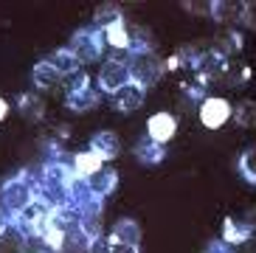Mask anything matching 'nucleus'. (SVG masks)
Returning <instances> with one entry per match:
<instances>
[{"instance_id": "f257e3e1", "label": "nucleus", "mask_w": 256, "mask_h": 253, "mask_svg": "<svg viewBox=\"0 0 256 253\" xmlns=\"http://www.w3.org/2000/svg\"><path fill=\"white\" fill-rule=\"evenodd\" d=\"M34 200H37V188L31 186V183H26L23 174H17L14 180H8L6 186L0 188V206H3L0 211H3L12 222H14Z\"/></svg>"}, {"instance_id": "f03ea898", "label": "nucleus", "mask_w": 256, "mask_h": 253, "mask_svg": "<svg viewBox=\"0 0 256 253\" xmlns=\"http://www.w3.org/2000/svg\"><path fill=\"white\" fill-rule=\"evenodd\" d=\"M104 31L96 28V26H88V28H79L70 37L68 42V51L74 54L79 65H90V62L102 60V54H104Z\"/></svg>"}, {"instance_id": "7ed1b4c3", "label": "nucleus", "mask_w": 256, "mask_h": 253, "mask_svg": "<svg viewBox=\"0 0 256 253\" xmlns=\"http://www.w3.org/2000/svg\"><path fill=\"white\" fill-rule=\"evenodd\" d=\"M130 68V82L141 84L144 90L152 88L164 76V60L158 56V51H138V54H130L127 60Z\"/></svg>"}, {"instance_id": "20e7f679", "label": "nucleus", "mask_w": 256, "mask_h": 253, "mask_svg": "<svg viewBox=\"0 0 256 253\" xmlns=\"http://www.w3.org/2000/svg\"><path fill=\"white\" fill-rule=\"evenodd\" d=\"M98 90L102 93H107V96H116L121 88H127L130 84V68L124 60H107L102 62V68H98Z\"/></svg>"}, {"instance_id": "39448f33", "label": "nucleus", "mask_w": 256, "mask_h": 253, "mask_svg": "<svg viewBox=\"0 0 256 253\" xmlns=\"http://www.w3.org/2000/svg\"><path fill=\"white\" fill-rule=\"evenodd\" d=\"M197 116H200L203 126H208V130H220V126L231 118V104H228L222 96H206L203 102H200Z\"/></svg>"}, {"instance_id": "423d86ee", "label": "nucleus", "mask_w": 256, "mask_h": 253, "mask_svg": "<svg viewBox=\"0 0 256 253\" xmlns=\"http://www.w3.org/2000/svg\"><path fill=\"white\" fill-rule=\"evenodd\" d=\"M192 70H194L200 84H214V82H220V79H226L228 65H226L222 56H217V54H211V51H203V56L197 60V65L192 68Z\"/></svg>"}, {"instance_id": "0eeeda50", "label": "nucleus", "mask_w": 256, "mask_h": 253, "mask_svg": "<svg viewBox=\"0 0 256 253\" xmlns=\"http://www.w3.org/2000/svg\"><path fill=\"white\" fill-rule=\"evenodd\" d=\"M174 132H178V118L172 112H155L150 121H146V138L158 141L166 146V141H172Z\"/></svg>"}, {"instance_id": "6e6552de", "label": "nucleus", "mask_w": 256, "mask_h": 253, "mask_svg": "<svg viewBox=\"0 0 256 253\" xmlns=\"http://www.w3.org/2000/svg\"><path fill=\"white\" fill-rule=\"evenodd\" d=\"M116 186H118V172H116L113 166H107V164L88 178V188H90V194L96 197V200H104L107 194H113Z\"/></svg>"}, {"instance_id": "1a4fd4ad", "label": "nucleus", "mask_w": 256, "mask_h": 253, "mask_svg": "<svg viewBox=\"0 0 256 253\" xmlns=\"http://www.w3.org/2000/svg\"><path fill=\"white\" fill-rule=\"evenodd\" d=\"M107 242L110 245H136L138 248V242H141V225L136 220H130V216H121L118 222L113 225Z\"/></svg>"}, {"instance_id": "9d476101", "label": "nucleus", "mask_w": 256, "mask_h": 253, "mask_svg": "<svg viewBox=\"0 0 256 253\" xmlns=\"http://www.w3.org/2000/svg\"><path fill=\"white\" fill-rule=\"evenodd\" d=\"M90 149L96 152L102 160H113V158H118V152H121V144H118V135L116 132H110V130H98L96 135L90 138Z\"/></svg>"}, {"instance_id": "9b49d317", "label": "nucleus", "mask_w": 256, "mask_h": 253, "mask_svg": "<svg viewBox=\"0 0 256 253\" xmlns=\"http://www.w3.org/2000/svg\"><path fill=\"white\" fill-rule=\"evenodd\" d=\"M132 155L138 158V164L144 166H160L166 158V146L158 141H152V138H141V141L136 144V149H132Z\"/></svg>"}, {"instance_id": "f8f14e48", "label": "nucleus", "mask_w": 256, "mask_h": 253, "mask_svg": "<svg viewBox=\"0 0 256 253\" xmlns=\"http://www.w3.org/2000/svg\"><path fill=\"white\" fill-rule=\"evenodd\" d=\"M144 93H146V90H144L141 84L130 82L127 88H121L118 93L113 96V107L121 110V112H136L138 107L144 104Z\"/></svg>"}, {"instance_id": "ddd939ff", "label": "nucleus", "mask_w": 256, "mask_h": 253, "mask_svg": "<svg viewBox=\"0 0 256 253\" xmlns=\"http://www.w3.org/2000/svg\"><path fill=\"white\" fill-rule=\"evenodd\" d=\"M220 239L226 242V245H245L248 239H254V228L248 222H236L234 216H226V222H222V231H220Z\"/></svg>"}, {"instance_id": "4468645a", "label": "nucleus", "mask_w": 256, "mask_h": 253, "mask_svg": "<svg viewBox=\"0 0 256 253\" xmlns=\"http://www.w3.org/2000/svg\"><path fill=\"white\" fill-rule=\"evenodd\" d=\"M31 79H34V84H37L40 90H56L65 76H62L48 60H40L37 65H34V74H31Z\"/></svg>"}, {"instance_id": "2eb2a0df", "label": "nucleus", "mask_w": 256, "mask_h": 253, "mask_svg": "<svg viewBox=\"0 0 256 253\" xmlns=\"http://www.w3.org/2000/svg\"><path fill=\"white\" fill-rule=\"evenodd\" d=\"M211 20L222 22V26H240L242 3H234V0H214V3H211Z\"/></svg>"}, {"instance_id": "dca6fc26", "label": "nucleus", "mask_w": 256, "mask_h": 253, "mask_svg": "<svg viewBox=\"0 0 256 253\" xmlns=\"http://www.w3.org/2000/svg\"><path fill=\"white\" fill-rule=\"evenodd\" d=\"M70 166H74V174L76 178H90L93 172H98L102 166H104V160L93 152V149H88V152H76L74 158H70Z\"/></svg>"}, {"instance_id": "f3484780", "label": "nucleus", "mask_w": 256, "mask_h": 253, "mask_svg": "<svg viewBox=\"0 0 256 253\" xmlns=\"http://www.w3.org/2000/svg\"><path fill=\"white\" fill-rule=\"evenodd\" d=\"M104 42L110 45V48H116V51H127L130 54V42H132V37H130V28H127V22H124V17L104 28Z\"/></svg>"}, {"instance_id": "a211bd4d", "label": "nucleus", "mask_w": 256, "mask_h": 253, "mask_svg": "<svg viewBox=\"0 0 256 253\" xmlns=\"http://www.w3.org/2000/svg\"><path fill=\"white\" fill-rule=\"evenodd\" d=\"M236 51H242V34L236 28H226L214 40V45H211V54H217L222 60H226L228 54H236Z\"/></svg>"}, {"instance_id": "6ab92c4d", "label": "nucleus", "mask_w": 256, "mask_h": 253, "mask_svg": "<svg viewBox=\"0 0 256 253\" xmlns=\"http://www.w3.org/2000/svg\"><path fill=\"white\" fill-rule=\"evenodd\" d=\"M17 110H20V116H23L26 121H42V116H46V104H42V98L34 96V93H23V96L17 98Z\"/></svg>"}, {"instance_id": "aec40b11", "label": "nucleus", "mask_w": 256, "mask_h": 253, "mask_svg": "<svg viewBox=\"0 0 256 253\" xmlns=\"http://www.w3.org/2000/svg\"><path fill=\"white\" fill-rule=\"evenodd\" d=\"M48 62H51L62 76H74V74H79V68H82V65H79V60H76L68 48H56V51L48 56Z\"/></svg>"}, {"instance_id": "412c9836", "label": "nucleus", "mask_w": 256, "mask_h": 253, "mask_svg": "<svg viewBox=\"0 0 256 253\" xmlns=\"http://www.w3.org/2000/svg\"><path fill=\"white\" fill-rule=\"evenodd\" d=\"M121 17H124V14H121V6H118V3H102V6L93 12V26L104 31L107 26H113V22L121 20Z\"/></svg>"}, {"instance_id": "4be33fe9", "label": "nucleus", "mask_w": 256, "mask_h": 253, "mask_svg": "<svg viewBox=\"0 0 256 253\" xmlns=\"http://www.w3.org/2000/svg\"><path fill=\"white\" fill-rule=\"evenodd\" d=\"M98 104V93L96 90H84V93H76V96H65V107L74 112H84L93 110Z\"/></svg>"}, {"instance_id": "5701e85b", "label": "nucleus", "mask_w": 256, "mask_h": 253, "mask_svg": "<svg viewBox=\"0 0 256 253\" xmlns=\"http://www.w3.org/2000/svg\"><path fill=\"white\" fill-rule=\"evenodd\" d=\"M234 118H236V124H240V126H245V130L256 126V102L245 98V102L234 110Z\"/></svg>"}, {"instance_id": "b1692460", "label": "nucleus", "mask_w": 256, "mask_h": 253, "mask_svg": "<svg viewBox=\"0 0 256 253\" xmlns=\"http://www.w3.org/2000/svg\"><path fill=\"white\" fill-rule=\"evenodd\" d=\"M240 172H242V178L248 180L250 186H256V146L245 149L240 158Z\"/></svg>"}, {"instance_id": "393cba45", "label": "nucleus", "mask_w": 256, "mask_h": 253, "mask_svg": "<svg viewBox=\"0 0 256 253\" xmlns=\"http://www.w3.org/2000/svg\"><path fill=\"white\" fill-rule=\"evenodd\" d=\"M84 90H90V76L88 74H74L68 82V90H65V96H76V93H84Z\"/></svg>"}, {"instance_id": "a878e982", "label": "nucleus", "mask_w": 256, "mask_h": 253, "mask_svg": "<svg viewBox=\"0 0 256 253\" xmlns=\"http://www.w3.org/2000/svg\"><path fill=\"white\" fill-rule=\"evenodd\" d=\"M248 76H250V68L248 65H234L226 70V79L228 84H242V82H248Z\"/></svg>"}, {"instance_id": "bb28decb", "label": "nucleus", "mask_w": 256, "mask_h": 253, "mask_svg": "<svg viewBox=\"0 0 256 253\" xmlns=\"http://www.w3.org/2000/svg\"><path fill=\"white\" fill-rule=\"evenodd\" d=\"M240 26H245V28H254V31H256V0L242 3V20H240Z\"/></svg>"}, {"instance_id": "cd10ccee", "label": "nucleus", "mask_w": 256, "mask_h": 253, "mask_svg": "<svg viewBox=\"0 0 256 253\" xmlns=\"http://www.w3.org/2000/svg\"><path fill=\"white\" fill-rule=\"evenodd\" d=\"M183 8H186L188 14H197V17H211V3H206V0H200V3H194V0H186V3H180Z\"/></svg>"}, {"instance_id": "c85d7f7f", "label": "nucleus", "mask_w": 256, "mask_h": 253, "mask_svg": "<svg viewBox=\"0 0 256 253\" xmlns=\"http://www.w3.org/2000/svg\"><path fill=\"white\" fill-rule=\"evenodd\" d=\"M206 253H234L231 245H226L222 239H211L208 245H206Z\"/></svg>"}, {"instance_id": "c756f323", "label": "nucleus", "mask_w": 256, "mask_h": 253, "mask_svg": "<svg viewBox=\"0 0 256 253\" xmlns=\"http://www.w3.org/2000/svg\"><path fill=\"white\" fill-rule=\"evenodd\" d=\"M8 225H12V220H8L3 211H0V242H3V236L8 234Z\"/></svg>"}, {"instance_id": "7c9ffc66", "label": "nucleus", "mask_w": 256, "mask_h": 253, "mask_svg": "<svg viewBox=\"0 0 256 253\" xmlns=\"http://www.w3.org/2000/svg\"><path fill=\"white\" fill-rule=\"evenodd\" d=\"M110 253H138L136 245H110Z\"/></svg>"}, {"instance_id": "2f4dec72", "label": "nucleus", "mask_w": 256, "mask_h": 253, "mask_svg": "<svg viewBox=\"0 0 256 253\" xmlns=\"http://www.w3.org/2000/svg\"><path fill=\"white\" fill-rule=\"evenodd\" d=\"M6 116H8V102L0 96V121H6Z\"/></svg>"}, {"instance_id": "473e14b6", "label": "nucleus", "mask_w": 256, "mask_h": 253, "mask_svg": "<svg viewBox=\"0 0 256 253\" xmlns=\"http://www.w3.org/2000/svg\"><path fill=\"white\" fill-rule=\"evenodd\" d=\"M245 222H248L250 228H254V231H256V206H254V208L248 211V216H245Z\"/></svg>"}]
</instances>
